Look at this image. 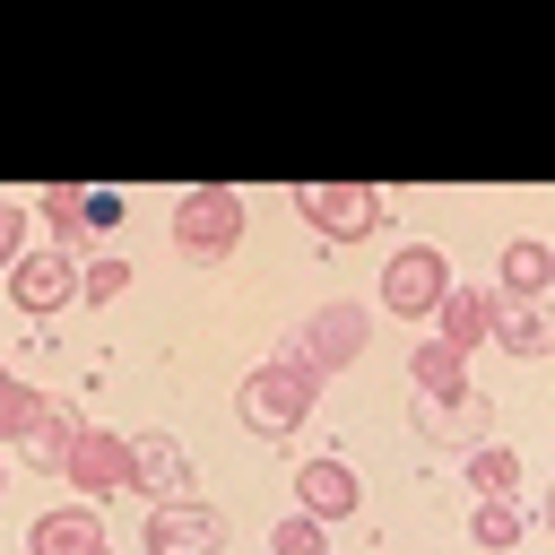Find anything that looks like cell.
Instances as JSON below:
<instances>
[{
  "mask_svg": "<svg viewBox=\"0 0 555 555\" xmlns=\"http://www.w3.org/2000/svg\"><path fill=\"white\" fill-rule=\"evenodd\" d=\"M546 286H555V251H546L538 234L503 243V304H538Z\"/></svg>",
  "mask_w": 555,
  "mask_h": 555,
  "instance_id": "cell-14",
  "label": "cell"
},
{
  "mask_svg": "<svg viewBox=\"0 0 555 555\" xmlns=\"http://www.w3.org/2000/svg\"><path fill=\"white\" fill-rule=\"evenodd\" d=\"M234 520L217 503H156L147 512V555H225Z\"/></svg>",
  "mask_w": 555,
  "mask_h": 555,
  "instance_id": "cell-7",
  "label": "cell"
},
{
  "mask_svg": "<svg viewBox=\"0 0 555 555\" xmlns=\"http://www.w3.org/2000/svg\"><path fill=\"white\" fill-rule=\"evenodd\" d=\"M295 208L321 243H364V234H382L390 191H373V182H295Z\"/></svg>",
  "mask_w": 555,
  "mask_h": 555,
  "instance_id": "cell-4",
  "label": "cell"
},
{
  "mask_svg": "<svg viewBox=\"0 0 555 555\" xmlns=\"http://www.w3.org/2000/svg\"><path fill=\"white\" fill-rule=\"evenodd\" d=\"M130 278H139V269H130V260H113V251H104V260H87V269H78V304H113V295H121V286H130Z\"/></svg>",
  "mask_w": 555,
  "mask_h": 555,
  "instance_id": "cell-20",
  "label": "cell"
},
{
  "mask_svg": "<svg viewBox=\"0 0 555 555\" xmlns=\"http://www.w3.org/2000/svg\"><path fill=\"white\" fill-rule=\"evenodd\" d=\"M35 416H43V390H35V382H17V373L0 364V451H17Z\"/></svg>",
  "mask_w": 555,
  "mask_h": 555,
  "instance_id": "cell-18",
  "label": "cell"
},
{
  "mask_svg": "<svg viewBox=\"0 0 555 555\" xmlns=\"http://www.w3.org/2000/svg\"><path fill=\"white\" fill-rule=\"evenodd\" d=\"M494 347H503V356H546L555 330H546L538 304H503V295H494Z\"/></svg>",
  "mask_w": 555,
  "mask_h": 555,
  "instance_id": "cell-16",
  "label": "cell"
},
{
  "mask_svg": "<svg viewBox=\"0 0 555 555\" xmlns=\"http://www.w3.org/2000/svg\"><path fill=\"white\" fill-rule=\"evenodd\" d=\"M468 538H477L486 555H512V546L529 538V512H520L512 494H477V503H468Z\"/></svg>",
  "mask_w": 555,
  "mask_h": 555,
  "instance_id": "cell-15",
  "label": "cell"
},
{
  "mask_svg": "<svg viewBox=\"0 0 555 555\" xmlns=\"http://www.w3.org/2000/svg\"><path fill=\"white\" fill-rule=\"evenodd\" d=\"M269 555H330V529L304 520V512H286V520L269 529Z\"/></svg>",
  "mask_w": 555,
  "mask_h": 555,
  "instance_id": "cell-22",
  "label": "cell"
},
{
  "mask_svg": "<svg viewBox=\"0 0 555 555\" xmlns=\"http://www.w3.org/2000/svg\"><path fill=\"white\" fill-rule=\"evenodd\" d=\"M69 434H78V416H69V399H52V390H43V416H35V425H26V442H17V451H26V460H35V468H52V460H61V442H69Z\"/></svg>",
  "mask_w": 555,
  "mask_h": 555,
  "instance_id": "cell-17",
  "label": "cell"
},
{
  "mask_svg": "<svg viewBox=\"0 0 555 555\" xmlns=\"http://www.w3.org/2000/svg\"><path fill=\"white\" fill-rule=\"evenodd\" d=\"M234 243H243V191L199 182V191H182V199H173V251H182V260L217 269Z\"/></svg>",
  "mask_w": 555,
  "mask_h": 555,
  "instance_id": "cell-3",
  "label": "cell"
},
{
  "mask_svg": "<svg viewBox=\"0 0 555 555\" xmlns=\"http://www.w3.org/2000/svg\"><path fill=\"white\" fill-rule=\"evenodd\" d=\"M408 382H416L425 408H468V399H477V390H468V356L442 347V338H416V347H408Z\"/></svg>",
  "mask_w": 555,
  "mask_h": 555,
  "instance_id": "cell-11",
  "label": "cell"
},
{
  "mask_svg": "<svg viewBox=\"0 0 555 555\" xmlns=\"http://www.w3.org/2000/svg\"><path fill=\"white\" fill-rule=\"evenodd\" d=\"M434 442H486V408L468 399V408H434V416H416Z\"/></svg>",
  "mask_w": 555,
  "mask_h": 555,
  "instance_id": "cell-21",
  "label": "cell"
},
{
  "mask_svg": "<svg viewBox=\"0 0 555 555\" xmlns=\"http://www.w3.org/2000/svg\"><path fill=\"white\" fill-rule=\"evenodd\" d=\"M52 477H69V486H87V494H130V434L78 425V434L61 442V460H52Z\"/></svg>",
  "mask_w": 555,
  "mask_h": 555,
  "instance_id": "cell-6",
  "label": "cell"
},
{
  "mask_svg": "<svg viewBox=\"0 0 555 555\" xmlns=\"http://www.w3.org/2000/svg\"><path fill=\"white\" fill-rule=\"evenodd\" d=\"M442 295H451V260H442L434 243H399L390 269H382V312H399V321H434Z\"/></svg>",
  "mask_w": 555,
  "mask_h": 555,
  "instance_id": "cell-5",
  "label": "cell"
},
{
  "mask_svg": "<svg viewBox=\"0 0 555 555\" xmlns=\"http://www.w3.org/2000/svg\"><path fill=\"white\" fill-rule=\"evenodd\" d=\"M182 486H199L191 477V451L173 442V434H130V494H147V503H191Z\"/></svg>",
  "mask_w": 555,
  "mask_h": 555,
  "instance_id": "cell-8",
  "label": "cell"
},
{
  "mask_svg": "<svg viewBox=\"0 0 555 555\" xmlns=\"http://www.w3.org/2000/svg\"><path fill=\"white\" fill-rule=\"evenodd\" d=\"M356 503H364V486H356V468H347V460H330V451H321V460H304V468H295V512H304V520H321V529H330V520H356Z\"/></svg>",
  "mask_w": 555,
  "mask_h": 555,
  "instance_id": "cell-10",
  "label": "cell"
},
{
  "mask_svg": "<svg viewBox=\"0 0 555 555\" xmlns=\"http://www.w3.org/2000/svg\"><path fill=\"white\" fill-rule=\"evenodd\" d=\"M78 217H87V234L121 225V191H78Z\"/></svg>",
  "mask_w": 555,
  "mask_h": 555,
  "instance_id": "cell-25",
  "label": "cell"
},
{
  "mask_svg": "<svg viewBox=\"0 0 555 555\" xmlns=\"http://www.w3.org/2000/svg\"><path fill=\"white\" fill-rule=\"evenodd\" d=\"M434 321H442V330H434L442 347H460V356H477V347L494 338V295H486V286H460V278H451V295L434 304Z\"/></svg>",
  "mask_w": 555,
  "mask_h": 555,
  "instance_id": "cell-12",
  "label": "cell"
},
{
  "mask_svg": "<svg viewBox=\"0 0 555 555\" xmlns=\"http://www.w3.org/2000/svg\"><path fill=\"white\" fill-rule=\"evenodd\" d=\"M0 494H9V460H0Z\"/></svg>",
  "mask_w": 555,
  "mask_h": 555,
  "instance_id": "cell-26",
  "label": "cell"
},
{
  "mask_svg": "<svg viewBox=\"0 0 555 555\" xmlns=\"http://www.w3.org/2000/svg\"><path fill=\"white\" fill-rule=\"evenodd\" d=\"M312 399H321V382H312L295 356H269V364H251V373H243V390H234V416H243L260 442H278V434L312 425Z\"/></svg>",
  "mask_w": 555,
  "mask_h": 555,
  "instance_id": "cell-1",
  "label": "cell"
},
{
  "mask_svg": "<svg viewBox=\"0 0 555 555\" xmlns=\"http://www.w3.org/2000/svg\"><path fill=\"white\" fill-rule=\"evenodd\" d=\"M104 555H113V546H104Z\"/></svg>",
  "mask_w": 555,
  "mask_h": 555,
  "instance_id": "cell-27",
  "label": "cell"
},
{
  "mask_svg": "<svg viewBox=\"0 0 555 555\" xmlns=\"http://www.w3.org/2000/svg\"><path fill=\"white\" fill-rule=\"evenodd\" d=\"M17 260H26V208L0 199V269H17Z\"/></svg>",
  "mask_w": 555,
  "mask_h": 555,
  "instance_id": "cell-24",
  "label": "cell"
},
{
  "mask_svg": "<svg viewBox=\"0 0 555 555\" xmlns=\"http://www.w3.org/2000/svg\"><path fill=\"white\" fill-rule=\"evenodd\" d=\"M69 295H78V260H69L61 243H52V251H26V260L9 269V304H17V312H35V321H43V312H61Z\"/></svg>",
  "mask_w": 555,
  "mask_h": 555,
  "instance_id": "cell-9",
  "label": "cell"
},
{
  "mask_svg": "<svg viewBox=\"0 0 555 555\" xmlns=\"http://www.w3.org/2000/svg\"><path fill=\"white\" fill-rule=\"evenodd\" d=\"M364 347H373V304H347V295H338V304L304 312V321H295V338H286L278 356H295L312 382H330V373H347Z\"/></svg>",
  "mask_w": 555,
  "mask_h": 555,
  "instance_id": "cell-2",
  "label": "cell"
},
{
  "mask_svg": "<svg viewBox=\"0 0 555 555\" xmlns=\"http://www.w3.org/2000/svg\"><path fill=\"white\" fill-rule=\"evenodd\" d=\"M468 486L477 494H512L520 486V451L512 442H468Z\"/></svg>",
  "mask_w": 555,
  "mask_h": 555,
  "instance_id": "cell-19",
  "label": "cell"
},
{
  "mask_svg": "<svg viewBox=\"0 0 555 555\" xmlns=\"http://www.w3.org/2000/svg\"><path fill=\"white\" fill-rule=\"evenodd\" d=\"M26 555H104V520H95L87 503L35 512V529H26Z\"/></svg>",
  "mask_w": 555,
  "mask_h": 555,
  "instance_id": "cell-13",
  "label": "cell"
},
{
  "mask_svg": "<svg viewBox=\"0 0 555 555\" xmlns=\"http://www.w3.org/2000/svg\"><path fill=\"white\" fill-rule=\"evenodd\" d=\"M35 208H43V225H52V234H61V251H69V243H78V234H87V217H78V191H69V182H52V191H43V199H35Z\"/></svg>",
  "mask_w": 555,
  "mask_h": 555,
  "instance_id": "cell-23",
  "label": "cell"
}]
</instances>
